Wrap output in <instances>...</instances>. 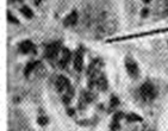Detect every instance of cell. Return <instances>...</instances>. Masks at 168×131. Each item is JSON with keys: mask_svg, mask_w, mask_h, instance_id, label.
<instances>
[{"mask_svg": "<svg viewBox=\"0 0 168 131\" xmlns=\"http://www.w3.org/2000/svg\"><path fill=\"white\" fill-rule=\"evenodd\" d=\"M141 95L142 98L147 100V101H150L153 99H155L156 97V91H155V87L150 84V82H146L142 85L141 87Z\"/></svg>", "mask_w": 168, "mask_h": 131, "instance_id": "obj_1", "label": "cell"}, {"mask_svg": "<svg viewBox=\"0 0 168 131\" xmlns=\"http://www.w3.org/2000/svg\"><path fill=\"white\" fill-rule=\"evenodd\" d=\"M125 68H126V72L130 77L133 79H136L138 77V67H137V63L135 62L131 57H126L125 60Z\"/></svg>", "mask_w": 168, "mask_h": 131, "instance_id": "obj_2", "label": "cell"}, {"mask_svg": "<svg viewBox=\"0 0 168 131\" xmlns=\"http://www.w3.org/2000/svg\"><path fill=\"white\" fill-rule=\"evenodd\" d=\"M60 51V43H51L49 44L45 49V57L51 60V58H55L57 54Z\"/></svg>", "mask_w": 168, "mask_h": 131, "instance_id": "obj_3", "label": "cell"}, {"mask_svg": "<svg viewBox=\"0 0 168 131\" xmlns=\"http://www.w3.org/2000/svg\"><path fill=\"white\" fill-rule=\"evenodd\" d=\"M56 88L60 93H63L65 91H68L70 88V82L67 77H58L56 80Z\"/></svg>", "mask_w": 168, "mask_h": 131, "instance_id": "obj_4", "label": "cell"}, {"mask_svg": "<svg viewBox=\"0 0 168 131\" xmlns=\"http://www.w3.org/2000/svg\"><path fill=\"white\" fill-rule=\"evenodd\" d=\"M70 56H72L70 51L68 50L67 48H65V49L62 50L61 60H60V62H58V65H60V67H61V68H65V67L67 66V63L69 62V60H70Z\"/></svg>", "mask_w": 168, "mask_h": 131, "instance_id": "obj_5", "label": "cell"}, {"mask_svg": "<svg viewBox=\"0 0 168 131\" xmlns=\"http://www.w3.org/2000/svg\"><path fill=\"white\" fill-rule=\"evenodd\" d=\"M95 86L98 87L99 91H106V88H107V80H106V77H104L103 74L97 77V79H95Z\"/></svg>", "mask_w": 168, "mask_h": 131, "instance_id": "obj_6", "label": "cell"}, {"mask_svg": "<svg viewBox=\"0 0 168 131\" xmlns=\"http://www.w3.org/2000/svg\"><path fill=\"white\" fill-rule=\"evenodd\" d=\"M82 65H84V57H82V53L78 50L77 55H75V58H74V68L75 70L80 72L82 69Z\"/></svg>", "mask_w": 168, "mask_h": 131, "instance_id": "obj_7", "label": "cell"}, {"mask_svg": "<svg viewBox=\"0 0 168 131\" xmlns=\"http://www.w3.org/2000/svg\"><path fill=\"white\" fill-rule=\"evenodd\" d=\"M78 22V13L75 11H73L70 14H68L65 19V25L66 26H72V25H75Z\"/></svg>", "mask_w": 168, "mask_h": 131, "instance_id": "obj_8", "label": "cell"}, {"mask_svg": "<svg viewBox=\"0 0 168 131\" xmlns=\"http://www.w3.org/2000/svg\"><path fill=\"white\" fill-rule=\"evenodd\" d=\"M32 49H34V44L31 43L30 41H24V42H22L21 45H19V51H21L22 54H28V53H30Z\"/></svg>", "mask_w": 168, "mask_h": 131, "instance_id": "obj_9", "label": "cell"}, {"mask_svg": "<svg viewBox=\"0 0 168 131\" xmlns=\"http://www.w3.org/2000/svg\"><path fill=\"white\" fill-rule=\"evenodd\" d=\"M41 62H38V61H36V62H30V63H28L26 65V68H25V70H24V74L26 75V77H29L30 75V73L34 70L35 68L37 67V66H39Z\"/></svg>", "mask_w": 168, "mask_h": 131, "instance_id": "obj_10", "label": "cell"}, {"mask_svg": "<svg viewBox=\"0 0 168 131\" xmlns=\"http://www.w3.org/2000/svg\"><path fill=\"white\" fill-rule=\"evenodd\" d=\"M21 12H22V14L24 17H26L29 19L34 17V12H32V10H30V7H28V6H23L21 9Z\"/></svg>", "mask_w": 168, "mask_h": 131, "instance_id": "obj_11", "label": "cell"}, {"mask_svg": "<svg viewBox=\"0 0 168 131\" xmlns=\"http://www.w3.org/2000/svg\"><path fill=\"white\" fill-rule=\"evenodd\" d=\"M126 120L128 122H142V118L140 117V116H137V114H135V113H129V114H126Z\"/></svg>", "mask_w": 168, "mask_h": 131, "instance_id": "obj_12", "label": "cell"}, {"mask_svg": "<svg viewBox=\"0 0 168 131\" xmlns=\"http://www.w3.org/2000/svg\"><path fill=\"white\" fill-rule=\"evenodd\" d=\"M93 94L92 93H90V92H85L84 93V95H82V100H84V103L85 104H88V103H91L92 100H93Z\"/></svg>", "mask_w": 168, "mask_h": 131, "instance_id": "obj_13", "label": "cell"}, {"mask_svg": "<svg viewBox=\"0 0 168 131\" xmlns=\"http://www.w3.org/2000/svg\"><path fill=\"white\" fill-rule=\"evenodd\" d=\"M119 105V100L117 97H111V100H110V106H111V109H114V107H117Z\"/></svg>", "mask_w": 168, "mask_h": 131, "instance_id": "obj_14", "label": "cell"}, {"mask_svg": "<svg viewBox=\"0 0 168 131\" xmlns=\"http://www.w3.org/2000/svg\"><path fill=\"white\" fill-rule=\"evenodd\" d=\"M110 129L112 131H118L121 129V126H119V123L118 122H116V120H113L111 123V125H110Z\"/></svg>", "mask_w": 168, "mask_h": 131, "instance_id": "obj_15", "label": "cell"}, {"mask_svg": "<svg viewBox=\"0 0 168 131\" xmlns=\"http://www.w3.org/2000/svg\"><path fill=\"white\" fill-rule=\"evenodd\" d=\"M37 122H38L39 125H47V124H48V118L44 117V116H42V117H39V118L37 119Z\"/></svg>", "mask_w": 168, "mask_h": 131, "instance_id": "obj_16", "label": "cell"}, {"mask_svg": "<svg viewBox=\"0 0 168 131\" xmlns=\"http://www.w3.org/2000/svg\"><path fill=\"white\" fill-rule=\"evenodd\" d=\"M124 117V114L122 112H117V113H114V116H113V120H116V122H119V120L122 119Z\"/></svg>", "mask_w": 168, "mask_h": 131, "instance_id": "obj_17", "label": "cell"}, {"mask_svg": "<svg viewBox=\"0 0 168 131\" xmlns=\"http://www.w3.org/2000/svg\"><path fill=\"white\" fill-rule=\"evenodd\" d=\"M7 17H9V21H10L11 23H16V24H18V21H17L14 17H12V14L10 13V12L7 13Z\"/></svg>", "mask_w": 168, "mask_h": 131, "instance_id": "obj_18", "label": "cell"}, {"mask_svg": "<svg viewBox=\"0 0 168 131\" xmlns=\"http://www.w3.org/2000/svg\"><path fill=\"white\" fill-rule=\"evenodd\" d=\"M148 14H149V10H148V9H143L142 12H141V16H142L143 18H146Z\"/></svg>", "mask_w": 168, "mask_h": 131, "instance_id": "obj_19", "label": "cell"}, {"mask_svg": "<svg viewBox=\"0 0 168 131\" xmlns=\"http://www.w3.org/2000/svg\"><path fill=\"white\" fill-rule=\"evenodd\" d=\"M67 112L69 116H74V112H75V111H74V109H68Z\"/></svg>", "mask_w": 168, "mask_h": 131, "instance_id": "obj_20", "label": "cell"}, {"mask_svg": "<svg viewBox=\"0 0 168 131\" xmlns=\"http://www.w3.org/2000/svg\"><path fill=\"white\" fill-rule=\"evenodd\" d=\"M41 1H42V0H36V1H35V4H36V5H38Z\"/></svg>", "mask_w": 168, "mask_h": 131, "instance_id": "obj_21", "label": "cell"}, {"mask_svg": "<svg viewBox=\"0 0 168 131\" xmlns=\"http://www.w3.org/2000/svg\"><path fill=\"white\" fill-rule=\"evenodd\" d=\"M143 1H144V2H149V1H150V0H143Z\"/></svg>", "mask_w": 168, "mask_h": 131, "instance_id": "obj_22", "label": "cell"}]
</instances>
